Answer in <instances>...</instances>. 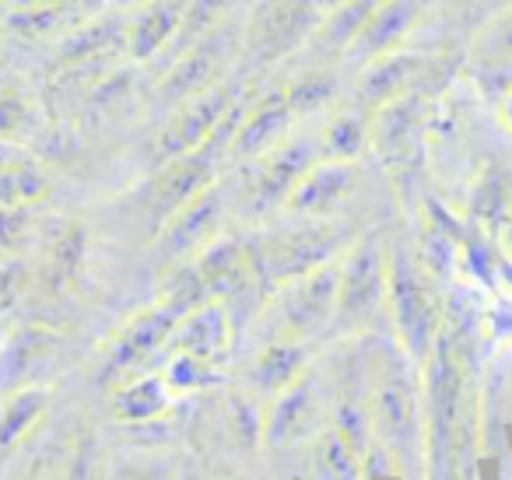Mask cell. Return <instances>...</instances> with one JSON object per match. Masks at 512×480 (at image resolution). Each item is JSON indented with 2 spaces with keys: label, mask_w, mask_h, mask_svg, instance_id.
Returning <instances> with one entry per match:
<instances>
[{
  "label": "cell",
  "mask_w": 512,
  "mask_h": 480,
  "mask_svg": "<svg viewBox=\"0 0 512 480\" xmlns=\"http://www.w3.org/2000/svg\"><path fill=\"white\" fill-rule=\"evenodd\" d=\"M386 302L397 319L400 344H404L407 358L425 365L428 351H432L435 337L442 330L439 316V298L418 277L411 260H404L400 253H390V277H386Z\"/></svg>",
  "instance_id": "obj_5"
},
{
  "label": "cell",
  "mask_w": 512,
  "mask_h": 480,
  "mask_svg": "<svg viewBox=\"0 0 512 480\" xmlns=\"http://www.w3.org/2000/svg\"><path fill=\"white\" fill-rule=\"evenodd\" d=\"M491 53L512 60V11H505V15L491 25Z\"/></svg>",
  "instance_id": "obj_36"
},
{
  "label": "cell",
  "mask_w": 512,
  "mask_h": 480,
  "mask_svg": "<svg viewBox=\"0 0 512 480\" xmlns=\"http://www.w3.org/2000/svg\"><path fill=\"white\" fill-rule=\"evenodd\" d=\"M36 123V106L18 88H0V141H22Z\"/></svg>",
  "instance_id": "obj_32"
},
{
  "label": "cell",
  "mask_w": 512,
  "mask_h": 480,
  "mask_svg": "<svg viewBox=\"0 0 512 480\" xmlns=\"http://www.w3.org/2000/svg\"><path fill=\"white\" fill-rule=\"evenodd\" d=\"M169 403L172 389L162 375H137L113 393V414L120 421H151V417L165 414Z\"/></svg>",
  "instance_id": "obj_25"
},
{
  "label": "cell",
  "mask_w": 512,
  "mask_h": 480,
  "mask_svg": "<svg viewBox=\"0 0 512 480\" xmlns=\"http://www.w3.org/2000/svg\"><path fill=\"white\" fill-rule=\"evenodd\" d=\"M253 274L271 277V281L285 284L292 277L306 274V270L320 267V263L337 260L341 253V232L330 225H306L295 232H278L271 239H260L256 246H246Z\"/></svg>",
  "instance_id": "obj_6"
},
{
  "label": "cell",
  "mask_w": 512,
  "mask_h": 480,
  "mask_svg": "<svg viewBox=\"0 0 512 480\" xmlns=\"http://www.w3.org/2000/svg\"><path fill=\"white\" fill-rule=\"evenodd\" d=\"M232 8H235V0H190L186 11H183V22H179L176 36H172V43L165 46V53L158 57L162 60V67H169L172 60H176L183 50H190L197 39H204L207 32L218 29Z\"/></svg>",
  "instance_id": "obj_27"
},
{
  "label": "cell",
  "mask_w": 512,
  "mask_h": 480,
  "mask_svg": "<svg viewBox=\"0 0 512 480\" xmlns=\"http://www.w3.org/2000/svg\"><path fill=\"white\" fill-rule=\"evenodd\" d=\"M428 4H432V0H379L372 18L365 22V29L358 32L355 46H351L348 53H355V57H362L365 64H369L379 53L400 50L404 39L421 25Z\"/></svg>",
  "instance_id": "obj_16"
},
{
  "label": "cell",
  "mask_w": 512,
  "mask_h": 480,
  "mask_svg": "<svg viewBox=\"0 0 512 480\" xmlns=\"http://www.w3.org/2000/svg\"><path fill=\"white\" fill-rule=\"evenodd\" d=\"M239 53H242V25L225 18L218 29L207 32L204 39H197L190 50H183L165 67L162 81H158V99L169 102V106H179V102L221 85L225 78H232L228 67L239 60Z\"/></svg>",
  "instance_id": "obj_2"
},
{
  "label": "cell",
  "mask_w": 512,
  "mask_h": 480,
  "mask_svg": "<svg viewBox=\"0 0 512 480\" xmlns=\"http://www.w3.org/2000/svg\"><path fill=\"white\" fill-rule=\"evenodd\" d=\"M169 340L176 344V351H183V354L204 358V361H211V365L221 361L228 354V344H232V319H228L225 302L207 298L204 305L190 309L176 323Z\"/></svg>",
  "instance_id": "obj_17"
},
{
  "label": "cell",
  "mask_w": 512,
  "mask_h": 480,
  "mask_svg": "<svg viewBox=\"0 0 512 480\" xmlns=\"http://www.w3.org/2000/svg\"><path fill=\"white\" fill-rule=\"evenodd\" d=\"M246 92V81L225 78L221 85L207 88V92L193 95V99L179 102L172 120L162 127V134L155 137V158L158 162H172L183 158L190 151H200L207 144V137L214 134V127L221 123V116L232 109V102Z\"/></svg>",
  "instance_id": "obj_7"
},
{
  "label": "cell",
  "mask_w": 512,
  "mask_h": 480,
  "mask_svg": "<svg viewBox=\"0 0 512 480\" xmlns=\"http://www.w3.org/2000/svg\"><path fill=\"white\" fill-rule=\"evenodd\" d=\"M123 29H127V22H120V18L81 22V29H74V36H67L60 46V67L106 64L116 50H123Z\"/></svg>",
  "instance_id": "obj_23"
},
{
  "label": "cell",
  "mask_w": 512,
  "mask_h": 480,
  "mask_svg": "<svg viewBox=\"0 0 512 480\" xmlns=\"http://www.w3.org/2000/svg\"><path fill=\"white\" fill-rule=\"evenodd\" d=\"M221 218H225V186L211 183L197 193L193 200H186L162 228H158V249L165 260H186L197 256L211 239H218Z\"/></svg>",
  "instance_id": "obj_10"
},
{
  "label": "cell",
  "mask_w": 512,
  "mask_h": 480,
  "mask_svg": "<svg viewBox=\"0 0 512 480\" xmlns=\"http://www.w3.org/2000/svg\"><path fill=\"white\" fill-rule=\"evenodd\" d=\"M46 400H50L46 389H22L4 403V410H0V449H11L18 438H25V431L46 410Z\"/></svg>",
  "instance_id": "obj_29"
},
{
  "label": "cell",
  "mask_w": 512,
  "mask_h": 480,
  "mask_svg": "<svg viewBox=\"0 0 512 480\" xmlns=\"http://www.w3.org/2000/svg\"><path fill=\"white\" fill-rule=\"evenodd\" d=\"M316 158H320V141L309 144V141H292V137H285L267 155L253 158V176H249L246 186L249 214H264L271 207L285 204L288 193L295 190V183L306 176Z\"/></svg>",
  "instance_id": "obj_8"
},
{
  "label": "cell",
  "mask_w": 512,
  "mask_h": 480,
  "mask_svg": "<svg viewBox=\"0 0 512 480\" xmlns=\"http://www.w3.org/2000/svg\"><path fill=\"white\" fill-rule=\"evenodd\" d=\"M386 277H390V253L379 235H365L344 253L334 312V323L341 330H365L376 319L386 302Z\"/></svg>",
  "instance_id": "obj_3"
},
{
  "label": "cell",
  "mask_w": 512,
  "mask_h": 480,
  "mask_svg": "<svg viewBox=\"0 0 512 480\" xmlns=\"http://www.w3.org/2000/svg\"><path fill=\"white\" fill-rule=\"evenodd\" d=\"M309 368V344L306 340H271L256 354L249 368V386L256 396H278L285 386H292Z\"/></svg>",
  "instance_id": "obj_22"
},
{
  "label": "cell",
  "mask_w": 512,
  "mask_h": 480,
  "mask_svg": "<svg viewBox=\"0 0 512 480\" xmlns=\"http://www.w3.org/2000/svg\"><path fill=\"white\" fill-rule=\"evenodd\" d=\"M190 0H141L134 4V15L127 18L123 29V50L137 64H151L165 53V46L172 43L183 11Z\"/></svg>",
  "instance_id": "obj_14"
},
{
  "label": "cell",
  "mask_w": 512,
  "mask_h": 480,
  "mask_svg": "<svg viewBox=\"0 0 512 480\" xmlns=\"http://www.w3.org/2000/svg\"><path fill=\"white\" fill-rule=\"evenodd\" d=\"M362 452L348 442L341 428H323L313 438V456H309V473L313 480H358L362 473Z\"/></svg>",
  "instance_id": "obj_26"
},
{
  "label": "cell",
  "mask_w": 512,
  "mask_h": 480,
  "mask_svg": "<svg viewBox=\"0 0 512 480\" xmlns=\"http://www.w3.org/2000/svg\"><path fill=\"white\" fill-rule=\"evenodd\" d=\"M337 277H341V260H330L281 284L271 305V316L278 319L274 340H309L327 323H334Z\"/></svg>",
  "instance_id": "obj_4"
},
{
  "label": "cell",
  "mask_w": 512,
  "mask_h": 480,
  "mask_svg": "<svg viewBox=\"0 0 512 480\" xmlns=\"http://www.w3.org/2000/svg\"><path fill=\"white\" fill-rule=\"evenodd\" d=\"M193 267H197L207 295L218 298V302L246 291L249 281H253L249 253H246V246L235 239H211L197 256H193Z\"/></svg>",
  "instance_id": "obj_19"
},
{
  "label": "cell",
  "mask_w": 512,
  "mask_h": 480,
  "mask_svg": "<svg viewBox=\"0 0 512 480\" xmlns=\"http://www.w3.org/2000/svg\"><path fill=\"white\" fill-rule=\"evenodd\" d=\"M316 4H320L323 11H330V8H337V4H341V0H316Z\"/></svg>",
  "instance_id": "obj_38"
},
{
  "label": "cell",
  "mask_w": 512,
  "mask_h": 480,
  "mask_svg": "<svg viewBox=\"0 0 512 480\" xmlns=\"http://www.w3.org/2000/svg\"><path fill=\"white\" fill-rule=\"evenodd\" d=\"M85 22V11L74 8H15L8 18V29L18 32V36H50V32L64 29L71 22Z\"/></svg>",
  "instance_id": "obj_31"
},
{
  "label": "cell",
  "mask_w": 512,
  "mask_h": 480,
  "mask_svg": "<svg viewBox=\"0 0 512 480\" xmlns=\"http://www.w3.org/2000/svg\"><path fill=\"white\" fill-rule=\"evenodd\" d=\"M320 22L323 8L316 0H260L242 22V53L256 67L278 64L306 46Z\"/></svg>",
  "instance_id": "obj_1"
},
{
  "label": "cell",
  "mask_w": 512,
  "mask_h": 480,
  "mask_svg": "<svg viewBox=\"0 0 512 480\" xmlns=\"http://www.w3.org/2000/svg\"><path fill=\"white\" fill-rule=\"evenodd\" d=\"M358 186V165L355 162H330V158H316L309 165L306 176L295 183V190L288 193L285 207L302 218H323L334 214L344 200L351 197V190Z\"/></svg>",
  "instance_id": "obj_13"
},
{
  "label": "cell",
  "mask_w": 512,
  "mask_h": 480,
  "mask_svg": "<svg viewBox=\"0 0 512 480\" xmlns=\"http://www.w3.org/2000/svg\"><path fill=\"white\" fill-rule=\"evenodd\" d=\"M25 281H29V274H25L22 260H11V263H4V267H0V312H8L11 305L22 298Z\"/></svg>",
  "instance_id": "obj_35"
},
{
  "label": "cell",
  "mask_w": 512,
  "mask_h": 480,
  "mask_svg": "<svg viewBox=\"0 0 512 480\" xmlns=\"http://www.w3.org/2000/svg\"><path fill=\"white\" fill-rule=\"evenodd\" d=\"M176 323H179V316L172 309H165V305H158V309L141 312L137 319H130V323L123 326L120 337L113 340V347H109L106 372L120 375V372H130V368L144 365V358L155 354L158 347L172 337Z\"/></svg>",
  "instance_id": "obj_18"
},
{
  "label": "cell",
  "mask_w": 512,
  "mask_h": 480,
  "mask_svg": "<svg viewBox=\"0 0 512 480\" xmlns=\"http://www.w3.org/2000/svg\"><path fill=\"white\" fill-rule=\"evenodd\" d=\"M113 4H141V0H113Z\"/></svg>",
  "instance_id": "obj_39"
},
{
  "label": "cell",
  "mask_w": 512,
  "mask_h": 480,
  "mask_svg": "<svg viewBox=\"0 0 512 480\" xmlns=\"http://www.w3.org/2000/svg\"><path fill=\"white\" fill-rule=\"evenodd\" d=\"M337 88H341V81H337L334 71H302L299 78L285 88V99L295 116H306V113L323 109L327 102H334Z\"/></svg>",
  "instance_id": "obj_30"
},
{
  "label": "cell",
  "mask_w": 512,
  "mask_h": 480,
  "mask_svg": "<svg viewBox=\"0 0 512 480\" xmlns=\"http://www.w3.org/2000/svg\"><path fill=\"white\" fill-rule=\"evenodd\" d=\"M81 256H85V232L78 225H71L57 242H53L50 256V277L53 284H67L81 267Z\"/></svg>",
  "instance_id": "obj_34"
},
{
  "label": "cell",
  "mask_w": 512,
  "mask_h": 480,
  "mask_svg": "<svg viewBox=\"0 0 512 480\" xmlns=\"http://www.w3.org/2000/svg\"><path fill=\"white\" fill-rule=\"evenodd\" d=\"M379 0H341L337 8L323 11L320 29L313 32L309 43H316L323 53H348L355 46L358 32L365 29V22L372 18Z\"/></svg>",
  "instance_id": "obj_24"
},
{
  "label": "cell",
  "mask_w": 512,
  "mask_h": 480,
  "mask_svg": "<svg viewBox=\"0 0 512 480\" xmlns=\"http://www.w3.org/2000/svg\"><path fill=\"white\" fill-rule=\"evenodd\" d=\"M165 382H169L172 393H190V389H204L214 382V365L204 358H193V354H183L176 351V358L169 361V368H165L162 375Z\"/></svg>",
  "instance_id": "obj_33"
},
{
  "label": "cell",
  "mask_w": 512,
  "mask_h": 480,
  "mask_svg": "<svg viewBox=\"0 0 512 480\" xmlns=\"http://www.w3.org/2000/svg\"><path fill=\"white\" fill-rule=\"evenodd\" d=\"M502 120H505V123H509V127H512V95H509V99L502 102Z\"/></svg>",
  "instance_id": "obj_37"
},
{
  "label": "cell",
  "mask_w": 512,
  "mask_h": 480,
  "mask_svg": "<svg viewBox=\"0 0 512 480\" xmlns=\"http://www.w3.org/2000/svg\"><path fill=\"white\" fill-rule=\"evenodd\" d=\"M295 123V113L285 99V88L267 95H253L242 113L239 127L232 134V144H228V158L232 162H253V158L267 155L271 148H278L288 137Z\"/></svg>",
  "instance_id": "obj_11"
},
{
  "label": "cell",
  "mask_w": 512,
  "mask_h": 480,
  "mask_svg": "<svg viewBox=\"0 0 512 480\" xmlns=\"http://www.w3.org/2000/svg\"><path fill=\"white\" fill-rule=\"evenodd\" d=\"M372 137V123L365 120L362 113L348 109V113L334 116L327 123L320 137V158H330V162H355L358 155L365 151Z\"/></svg>",
  "instance_id": "obj_28"
},
{
  "label": "cell",
  "mask_w": 512,
  "mask_h": 480,
  "mask_svg": "<svg viewBox=\"0 0 512 480\" xmlns=\"http://www.w3.org/2000/svg\"><path fill=\"white\" fill-rule=\"evenodd\" d=\"M372 428L400 459H414V445L421 442L418 389L404 372V365H390L383 372V382L372 396Z\"/></svg>",
  "instance_id": "obj_9"
},
{
  "label": "cell",
  "mask_w": 512,
  "mask_h": 480,
  "mask_svg": "<svg viewBox=\"0 0 512 480\" xmlns=\"http://www.w3.org/2000/svg\"><path fill=\"white\" fill-rule=\"evenodd\" d=\"M428 67V57L414 50H390L379 53V57L369 60L362 81H358V102H362L369 113H376L379 106L400 99V95H411V88L421 81Z\"/></svg>",
  "instance_id": "obj_15"
},
{
  "label": "cell",
  "mask_w": 512,
  "mask_h": 480,
  "mask_svg": "<svg viewBox=\"0 0 512 480\" xmlns=\"http://www.w3.org/2000/svg\"><path fill=\"white\" fill-rule=\"evenodd\" d=\"M221 155H214L211 148L190 151L183 158H172L162 165L155 186H151V211H155V225L162 228L186 200L197 197L204 186L214 183V169H218Z\"/></svg>",
  "instance_id": "obj_12"
},
{
  "label": "cell",
  "mask_w": 512,
  "mask_h": 480,
  "mask_svg": "<svg viewBox=\"0 0 512 480\" xmlns=\"http://www.w3.org/2000/svg\"><path fill=\"white\" fill-rule=\"evenodd\" d=\"M50 193V176L22 141H0V207H32Z\"/></svg>",
  "instance_id": "obj_21"
},
{
  "label": "cell",
  "mask_w": 512,
  "mask_h": 480,
  "mask_svg": "<svg viewBox=\"0 0 512 480\" xmlns=\"http://www.w3.org/2000/svg\"><path fill=\"white\" fill-rule=\"evenodd\" d=\"M271 407L264 410V442L267 445H285L299 438L309 424L316 421V379L313 372H302L292 386H285L278 396H271Z\"/></svg>",
  "instance_id": "obj_20"
}]
</instances>
